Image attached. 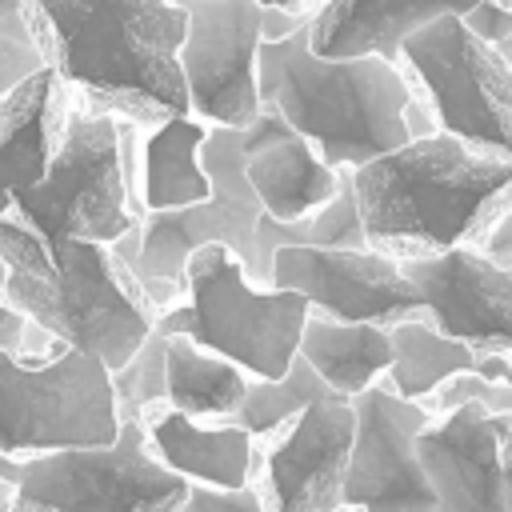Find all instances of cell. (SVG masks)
<instances>
[{
	"label": "cell",
	"instance_id": "cell-1",
	"mask_svg": "<svg viewBox=\"0 0 512 512\" xmlns=\"http://www.w3.org/2000/svg\"><path fill=\"white\" fill-rule=\"evenodd\" d=\"M32 32L56 76L140 128L192 112L180 72L188 8L180 0H28Z\"/></svg>",
	"mask_w": 512,
	"mask_h": 512
},
{
	"label": "cell",
	"instance_id": "cell-2",
	"mask_svg": "<svg viewBox=\"0 0 512 512\" xmlns=\"http://www.w3.org/2000/svg\"><path fill=\"white\" fill-rule=\"evenodd\" d=\"M368 244L428 256L476 244L512 204V160L444 128L352 168Z\"/></svg>",
	"mask_w": 512,
	"mask_h": 512
},
{
	"label": "cell",
	"instance_id": "cell-3",
	"mask_svg": "<svg viewBox=\"0 0 512 512\" xmlns=\"http://www.w3.org/2000/svg\"><path fill=\"white\" fill-rule=\"evenodd\" d=\"M4 296L48 336L124 368L156 332L160 308L116 244L44 240L12 208L0 216Z\"/></svg>",
	"mask_w": 512,
	"mask_h": 512
},
{
	"label": "cell",
	"instance_id": "cell-4",
	"mask_svg": "<svg viewBox=\"0 0 512 512\" xmlns=\"http://www.w3.org/2000/svg\"><path fill=\"white\" fill-rule=\"evenodd\" d=\"M308 24L284 40H260V100L336 168H360L408 144L416 96L408 68L388 56H320Z\"/></svg>",
	"mask_w": 512,
	"mask_h": 512
},
{
	"label": "cell",
	"instance_id": "cell-5",
	"mask_svg": "<svg viewBox=\"0 0 512 512\" xmlns=\"http://www.w3.org/2000/svg\"><path fill=\"white\" fill-rule=\"evenodd\" d=\"M308 316L312 304L300 292L264 288L228 244H204L188 256L184 296L160 312L156 328L164 336H192L256 380H276L300 356Z\"/></svg>",
	"mask_w": 512,
	"mask_h": 512
},
{
	"label": "cell",
	"instance_id": "cell-6",
	"mask_svg": "<svg viewBox=\"0 0 512 512\" xmlns=\"http://www.w3.org/2000/svg\"><path fill=\"white\" fill-rule=\"evenodd\" d=\"M44 240L116 244L140 228V200L124 164V120L100 108H68L48 172L12 204Z\"/></svg>",
	"mask_w": 512,
	"mask_h": 512
},
{
	"label": "cell",
	"instance_id": "cell-7",
	"mask_svg": "<svg viewBox=\"0 0 512 512\" xmlns=\"http://www.w3.org/2000/svg\"><path fill=\"white\" fill-rule=\"evenodd\" d=\"M0 480L24 512H176L188 496V480L156 460L144 420H124L108 444L0 456Z\"/></svg>",
	"mask_w": 512,
	"mask_h": 512
},
{
	"label": "cell",
	"instance_id": "cell-8",
	"mask_svg": "<svg viewBox=\"0 0 512 512\" xmlns=\"http://www.w3.org/2000/svg\"><path fill=\"white\" fill-rule=\"evenodd\" d=\"M204 168L212 176L208 200L140 216V244H136V256L128 264L160 312L184 296L188 256L204 244H228L244 260L252 280L260 272L264 208H260V200L248 184V172H244L240 128H208Z\"/></svg>",
	"mask_w": 512,
	"mask_h": 512
},
{
	"label": "cell",
	"instance_id": "cell-9",
	"mask_svg": "<svg viewBox=\"0 0 512 512\" xmlns=\"http://www.w3.org/2000/svg\"><path fill=\"white\" fill-rule=\"evenodd\" d=\"M112 368L80 348L32 360L0 352V456H36L120 436Z\"/></svg>",
	"mask_w": 512,
	"mask_h": 512
},
{
	"label": "cell",
	"instance_id": "cell-10",
	"mask_svg": "<svg viewBox=\"0 0 512 512\" xmlns=\"http://www.w3.org/2000/svg\"><path fill=\"white\" fill-rule=\"evenodd\" d=\"M400 64L444 132L512 160V60L496 44L448 12L400 44Z\"/></svg>",
	"mask_w": 512,
	"mask_h": 512
},
{
	"label": "cell",
	"instance_id": "cell-11",
	"mask_svg": "<svg viewBox=\"0 0 512 512\" xmlns=\"http://www.w3.org/2000/svg\"><path fill=\"white\" fill-rule=\"evenodd\" d=\"M188 32L180 44V72L188 108L212 128H248L260 100V0H180Z\"/></svg>",
	"mask_w": 512,
	"mask_h": 512
},
{
	"label": "cell",
	"instance_id": "cell-12",
	"mask_svg": "<svg viewBox=\"0 0 512 512\" xmlns=\"http://www.w3.org/2000/svg\"><path fill=\"white\" fill-rule=\"evenodd\" d=\"M272 288L300 292L312 312L384 328L424 312L404 260L376 244H284L272 256Z\"/></svg>",
	"mask_w": 512,
	"mask_h": 512
},
{
	"label": "cell",
	"instance_id": "cell-13",
	"mask_svg": "<svg viewBox=\"0 0 512 512\" xmlns=\"http://www.w3.org/2000/svg\"><path fill=\"white\" fill-rule=\"evenodd\" d=\"M352 412L356 436L344 476V512H436V492L416 448L432 408L404 400L380 380L352 396Z\"/></svg>",
	"mask_w": 512,
	"mask_h": 512
},
{
	"label": "cell",
	"instance_id": "cell-14",
	"mask_svg": "<svg viewBox=\"0 0 512 512\" xmlns=\"http://www.w3.org/2000/svg\"><path fill=\"white\" fill-rule=\"evenodd\" d=\"M352 436V400L328 392L312 400L288 428L264 440L256 484L268 512H340Z\"/></svg>",
	"mask_w": 512,
	"mask_h": 512
},
{
	"label": "cell",
	"instance_id": "cell-15",
	"mask_svg": "<svg viewBox=\"0 0 512 512\" xmlns=\"http://www.w3.org/2000/svg\"><path fill=\"white\" fill-rule=\"evenodd\" d=\"M400 260L436 328L476 352L512 356V268L496 264L476 244Z\"/></svg>",
	"mask_w": 512,
	"mask_h": 512
},
{
	"label": "cell",
	"instance_id": "cell-16",
	"mask_svg": "<svg viewBox=\"0 0 512 512\" xmlns=\"http://www.w3.org/2000/svg\"><path fill=\"white\" fill-rule=\"evenodd\" d=\"M508 428L512 412H492L484 404H456L424 424L416 448L436 492V512H508Z\"/></svg>",
	"mask_w": 512,
	"mask_h": 512
},
{
	"label": "cell",
	"instance_id": "cell-17",
	"mask_svg": "<svg viewBox=\"0 0 512 512\" xmlns=\"http://www.w3.org/2000/svg\"><path fill=\"white\" fill-rule=\"evenodd\" d=\"M240 144L248 184L272 220L296 224L320 212L340 192L344 168L328 164L320 148L304 132H296L272 104H264L260 116L240 128Z\"/></svg>",
	"mask_w": 512,
	"mask_h": 512
},
{
	"label": "cell",
	"instance_id": "cell-18",
	"mask_svg": "<svg viewBox=\"0 0 512 512\" xmlns=\"http://www.w3.org/2000/svg\"><path fill=\"white\" fill-rule=\"evenodd\" d=\"M148 444L164 468L184 476L188 484L212 488H244L260 472L264 444L240 420H196L172 404H160L144 416Z\"/></svg>",
	"mask_w": 512,
	"mask_h": 512
},
{
	"label": "cell",
	"instance_id": "cell-19",
	"mask_svg": "<svg viewBox=\"0 0 512 512\" xmlns=\"http://www.w3.org/2000/svg\"><path fill=\"white\" fill-rule=\"evenodd\" d=\"M68 108V84L52 64L0 100V216L48 172Z\"/></svg>",
	"mask_w": 512,
	"mask_h": 512
},
{
	"label": "cell",
	"instance_id": "cell-20",
	"mask_svg": "<svg viewBox=\"0 0 512 512\" xmlns=\"http://www.w3.org/2000/svg\"><path fill=\"white\" fill-rule=\"evenodd\" d=\"M476 0H324L312 8L308 40L320 56H388L400 60V44L456 12L464 16Z\"/></svg>",
	"mask_w": 512,
	"mask_h": 512
},
{
	"label": "cell",
	"instance_id": "cell-21",
	"mask_svg": "<svg viewBox=\"0 0 512 512\" xmlns=\"http://www.w3.org/2000/svg\"><path fill=\"white\" fill-rule=\"evenodd\" d=\"M208 128L212 124L192 112L140 128V216L188 208L212 196V176L204 168Z\"/></svg>",
	"mask_w": 512,
	"mask_h": 512
},
{
	"label": "cell",
	"instance_id": "cell-22",
	"mask_svg": "<svg viewBox=\"0 0 512 512\" xmlns=\"http://www.w3.org/2000/svg\"><path fill=\"white\" fill-rule=\"evenodd\" d=\"M300 356L336 396H360L392 368V328L372 320H336L312 312L300 336Z\"/></svg>",
	"mask_w": 512,
	"mask_h": 512
},
{
	"label": "cell",
	"instance_id": "cell-23",
	"mask_svg": "<svg viewBox=\"0 0 512 512\" xmlns=\"http://www.w3.org/2000/svg\"><path fill=\"white\" fill-rule=\"evenodd\" d=\"M164 372H168V404L196 420H212V424L240 420V408L256 380L236 360H228L180 332L168 336Z\"/></svg>",
	"mask_w": 512,
	"mask_h": 512
},
{
	"label": "cell",
	"instance_id": "cell-24",
	"mask_svg": "<svg viewBox=\"0 0 512 512\" xmlns=\"http://www.w3.org/2000/svg\"><path fill=\"white\" fill-rule=\"evenodd\" d=\"M468 368H476V348L436 328L428 312L392 324V368L384 384L404 400H428L444 380Z\"/></svg>",
	"mask_w": 512,
	"mask_h": 512
},
{
	"label": "cell",
	"instance_id": "cell-25",
	"mask_svg": "<svg viewBox=\"0 0 512 512\" xmlns=\"http://www.w3.org/2000/svg\"><path fill=\"white\" fill-rule=\"evenodd\" d=\"M328 392H332V388L316 376V368H312L304 356H296L284 376H276V380H252L248 400H244V408H240V424L264 444V440H272L280 428H288L312 400H320V396H328Z\"/></svg>",
	"mask_w": 512,
	"mask_h": 512
},
{
	"label": "cell",
	"instance_id": "cell-26",
	"mask_svg": "<svg viewBox=\"0 0 512 512\" xmlns=\"http://www.w3.org/2000/svg\"><path fill=\"white\" fill-rule=\"evenodd\" d=\"M164 348H168V336L156 328L140 352L112 372V384H116V400H120V416L124 420H144L152 408L168 404V372H164Z\"/></svg>",
	"mask_w": 512,
	"mask_h": 512
},
{
	"label": "cell",
	"instance_id": "cell-27",
	"mask_svg": "<svg viewBox=\"0 0 512 512\" xmlns=\"http://www.w3.org/2000/svg\"><path fill=\"white\" fill-rule=\"evenodd\" d=\"M424 404L432 408V416L448 412L456 404H484L492 412H512V384H496V380H488V376L468 368V372H456L452 380H444Z\"/></svg>",
	"mask_w": 512,
	"mask_h": 512
},
{
	"label": "cell",
	"instance_id": "cell-28",
	"mask_svg": "<svg viewBox=\"0 0 512 512\" xmlns=\"http://www.w3.org/2000/svg\"><path fill=\"white\" fill-rule=\"evenodd\" d=\"M60 348H68V344L56 340V336H48L40 324H32L0 292V352H20V356H32V360H44V356H56Z\"/></svg>",
	"mask_w": 512,
	"mask_h": 512
},
{
	"label": "cell",
	"instance_id": "cell-29",
	"mask_svg": "<svg viewBox=\"0 0 512 512\" xmlns=\"http://www.w3.org/2000/svg\"><path fill=\"white\" fill-rule=\"evenodd\" d=\"M176 512H268L260 484L244 488H212V484H188V496Z\"/></svg>",
	"mask_w": 512,
	"mask_h": 512
},
{
	"label": "cell",
	"instance_id": "cell-30",
	"mask_svg": "<svg viewBox=\"0 0 512 512\" xmlns=\"http://www.w3.org/2000/svg\"><path fill=\"white\" fill-rule=\"evenodd\" d=\"M40 68H48L40 40H16V36L0 32V100L12 88H20L28 76H36Z\"/></svg>",
	"mask_w": 512,
	"mask_h": 512
},
{
	"label": "cell",
	"instance_id": "cell-31",
	"mask_svg": "<svg viewBox=\"0 0 512 512\" xmlns=\"http://www.w3.org/2000/svg\"><path fill=\"white\" fill-rule=\"evenodd\" d=\"M460 20H464L480 40L496 44L500 52L512 44V4H504V0H476Z\"/></svg>",
	"mask_w": 512,
	"mask_h": 512
},
{
	"label": "cell",
	"instance_id": "cell-32",
	"mask_svg": "<svg viewBox=\"0 0 512 512\" xmlns=\"http://www.w3.org/2000/svg\"><path fill=\"white\" fill-rule=\"evenodd\" d=\"M476 248L484 252V256H492L496 264H504V268H512V204L480 232V240H476Z\"/></svg>",
	"mask_w": 512,
	"mask_h": 512
},
{
	"label": "cell",
	"instance_id": "cell-33",
	"mask_svg": "<svg viewBox=\"0 0 512 512\" xmlns=\"http://www.w3.org/2000/svg\"><path fill=\"white\" fill-rule=\"evenodd\" d=\"M312 20V8L308 12H292V8H264V24H260V32H264V40H284V36H292L296 28H304Z\"/></svg>",
	"mask_w": 512,
	"mask_h": 512
},
{
	"label": "cell",
	"instance_id": "cell-34",
	"mask_svg": "<svg viewBox=\"0 0 512 512\" xmlns=\"http://www.w3.org/2000/svg\"><path fill=\"white\" fill-rule=\"evenodd\" d=\"M0 32L16 40H36L32 20H28V0H0Z\"/></svg>",
	"mask_w": 512,
	"mask_h": 512
},
{
	"label": "cell",
	"instance_id": "cell-35",
	"mask_svg": "<svg viewBox=\"0 0 512 512\" xmlns=\"http://www.w3.org/2000/svg\"><path fill=\"white\" fill-rule=\"evenodd\" d=\"M504 496H508V512H512V428L504 440Z\"/></svg>",
	"mask_w": 512,
	"mask_h": 512
},
{
	"label": "cell",
	"instance_id": "cell-36",
	"mask_svg": "<svg viewBox=\"0 0 512 512\" xmlns=\"http://www.w3.org/2000/svg\"><path fill=\"white\" fill-rule=\"evenodd\" d=\"M0 512H16V488L8 480H0Z\"/></svg>",
	"mask_w": 512,
	"mask_h": 512
},
{
	"label": "cell",
	"instance_id": "cell-37",
	"mask_svg": "<svg viewBox=\"0 0 512 512\" xmlns=\"http://www.w3.org/2000/svg\"><path fill=\"white\" fill-rule=\"evenodd\" d=\"M264 8H292V12H308L304 0H260Z\"/></svg>",
	"mask_w": 512,
	"mask_h": 512
},
{
	"label": "cell",
	"instance_id": "cell-38",
	"mask_svg": "<svg viewBox=\"0 0 512 512\" xmlns=\"http://www.w3.org/2000/svg\"><path fill=\"white\" fill-rule=\"evenodd\" d=\"M504 56H508V60H512V44H508V48H504Z\"/></svg>",
	"mask_w": 512,
	"mask_h": 512
},
{
	"label": "cell",
	"instance_id": "cell-39",
	"mask_svg": "<svg viewBox=\"0 0 512 512\" xmlns=\"http://www.w3.org/2000/svg\"><path fill=\"white\" fill-rule=\"evenodd\" d=\"M16 512H24V508H20V504H16Z\"/></svg>",
	"mask_w": 512,
	"mask_h": 512
},
{
	"label": "cell",
	"instance_id": "cell-40",
	"mask_svg": "<svg viewBox=\"0 0 512 512\" xmlns=\"http://www.w3.org/2000/svg\"><path fill=\"white\" fill-rule=\"evenodd\" d=\"M504 4H512V0H504Z\"/></svg>",
	"mask_w": 512,
	"mask_h": 512
},
{
	"label": "cell",
	"instance_id": "cell-41",
	"mask_svg": "<svg viewBox=\"0 0 512 512\" xmlns=\"http://www.w3.org/2000/svg\"><path fill=\"white\" fill-rule=\"evenodd\" d=\"M340 512H344V508H340Z\"/></svg>",
	"mask_w": 512,
	"mask_h": 512
}]
</instances>
